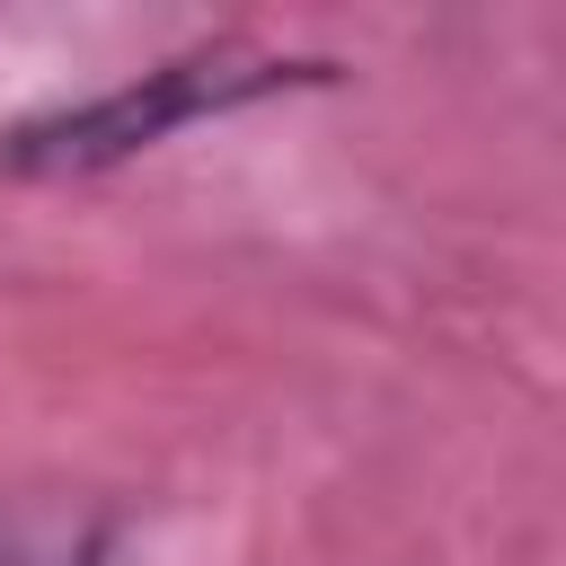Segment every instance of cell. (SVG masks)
I'll return each instance as SVG.
<instances>
[{
	"instance_id": "cell-1",
	"label": "cell",
	"mask_w": 566,
	"mask_h": 566,
	"mask_svg": "<svg viewBox=\"0 0 566 566\" xmlns=\"http://www.w3.org/2000/svg\"><path fill=\"white\" fill-rule=\"evenodd\" d=\"M327 80H336L327 53H274V44H248V35H212V44H186L150 71H133V80H115V88H88L71 106L9 124L0 168L9 177H97V168L159 150L186 124H212V115H239V106H265V97H292V88H327Z\"/></svg>"
},
{
	"instance_id": "cell-2",
	"label": "cell",
	"mask_w": 566,
	"mask_h": 566,
	"mask_svg": "<svg viewBox=\"0 0 566 566\" xmlns=\"http://www.w3.org/2000/svg\"><path fill=\"white\" fill-rule=\"evenodd\" d=\"M0 566H124V522L97 504L0 495Z\"/></svg>"
}]
</instances>
